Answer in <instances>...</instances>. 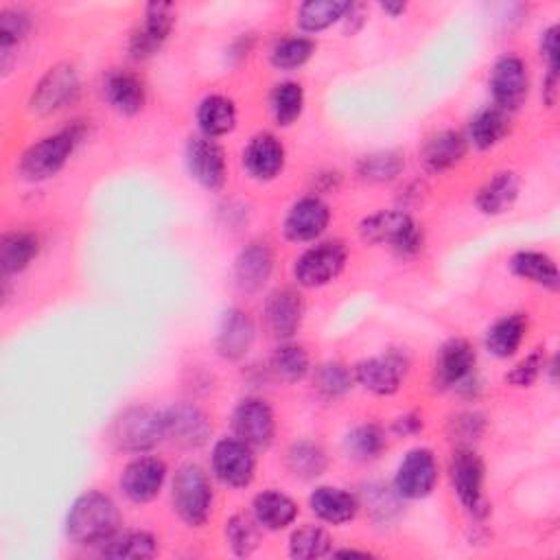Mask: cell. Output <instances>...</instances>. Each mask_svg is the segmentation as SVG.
Returning a JSON list of instances; mask_svg holds the SVG:
<instances>
[{
    "label": "cell",
    "mask_w": 560,
    "mask_h": 560,
    "mask_svg": "<svg viewBox=\"0 0 560 560\" xmlns=\"http://www.w3.org/2000/svg\"><path fill=\"white\" fill-rule=\"evenodd\" d=\"M120 525V512L112 497L88 491L75 499L66 517V534L77 545H101L110 540Z\"/></svg>",
    "instance_id": "cell-1"
},
{
    "label": "cell",
    "mask_w": 560,
    "mask_h": 560,
    "mask_svg": "<svg viewBox=\"0 0 560 560\" xmlns=\"http://www.w3.org/2000/svg\"><path fill=\"white\" fill-rule=\"evenodd\" d=\"M110 441L116 449L127 454L152 451L165 441V413L152 407H127L110 428Z\"/></svg>",
    "instance_id": "cell-2"
},
{
    "label": "cell",
    "mask_w": 560,
    "mask_h": 560,
    "mask_svg": "<svg viewBox=\"0 0 560 560\" xmlns=\"http://www.w3.org/2000/svg\"><path fill=\"white\" fill-rule=\"evenodd\" d=\"M81 138L84 129L79 125H73L38 140V143H34L21 158V176L29 182H44L58 176L71 161Z\"/></svg>",
    "instance_id": "cell-3"
},
{
    "label": "cell",
    "mask_w": 560,
    "mask_h": 560,
    "mask_svg": "<svg viewBox=\"0 0 560 560\" xmlns=\"http://www.w3.org/2000/svg\"><path fill=\"white\" fill-rule=\"evenodd\" d=\"M359 234L370 245H390L400 256H413L423 247V230L403 211H379L366 217Z\"/></svg>",
    "instance_id": "cell-4"
},
{
    "label": "cell",
    "mask_w": 560,
    "mask_h": 560,
    "mask_svg": "<svg viewBox=\"0 0 560 560\" xmlns=\"http://www.w3.org/2000/svg\"><path fill=\"white\" fill-rule=\"evenodd\" d=\"M171 497L174 510L187 525L200 527L208 521L213 510V486L208 473L200 464L187 462L176 471Z\"/></svg>",
    "instance_id": "cell-5"
},
{
    "label": "cell",
    "mask_w": 560,
    "mask_h": 560,
    "mask_svg": "<svg viewBox=\"0 0 560 560\" xmlns=\"http://www.w3.org/2000/svg\"><path fill=\"white\" fill-rule=\"evenodd\" d=\"M346 258L348 252L340 241H327L309 247L294 265V276L298 280V285L307 290L329 285L331 280H335L342 273Z\"/></svg>",
    "instance_id": "cell-6"
},
{
    "label": "cell",
    "mask_w": 560,
    "mask_h": 560,
    "mask_svg": "<svg viewBox=\"0 0 560 560\" xmlns=\"http://www.w3.org/2000/svg\"><path fill=\"white\" fill-rule=\"evenodd\" d=\"M79 94V75L73 64L62 62L55 64L47 75L38 81L31 99L29 110L38 116H51L75 101Z\"/></svg>",
    "instance_id": "cell-7"
},
{
    "label": "cell",
    "mask_w": 560,
    "mask_h": 560,
    "mask_svg": "<svg viewBox=\"0 0 560 560\" xmlns=\"http://www.w3.org/2000/svg\"><path fill=\"white\" fill-rule=\"evenodd\" d=\"M530 90V77L527 66L519 55L506 53L501 55L491 71V92L495 99V107L508 112L519 110Z\"/></svg>",
    "instance_id": "cell-8"
},
{
    "label": "cell",
    "mask_w": 560,
    "mask_h": 560,
    "mask_svg": "<svg viewBox=\"0 0 560 560\" xmlns=\"http://www.w3.org/2000/svg\"><path fill=\"white\" fill-rule=\"evenodd\" d=\"M438 484V460L430 449H411L398 464L394 488L398 497L425 499Z\"/></svg>",
    "instance_id": "cell-9"
},
{
    "label": "cell",
    "mask_w": 560,
    "mask_h": 560,
    "mask_svg": "<svg viewBox=\"0 0 560 560\" xmlns=\"http://www.w3.org/2000/svg\"><path fill=\"white\" fill-rule=\"evenodd\" d=\"M451 482L462 506L475 517H484L488 512L484 501V462L482 458L469 449L460 447L451 458Z\"/></svg>",
    "instance_id": "cell-10"
},
{
    "label": "cell",
    "mask_w": 560,
    "mask_h": 560,
    "mask_svg": "<svg viewBox=\"0 0 560 560\" xmlns=\"http://www.w3.org/2000/svg\"><path fill=\"white\" fill-rule=\"evenodd\" d=\"M213 473L230 488H245L254 480L256 458L247 443L239 438H221L213 447Z\"/></svg>",
    "instance_id": "cell-11"
},
{
    "label": "cell",
    "mask_w": 560,
    "mask_h": 560,
    "mask_svg": "<svg viewBox=\"0 0 560 560\" xmlns=\"http://www.w3.org/2000/svg\"><path fill=\"white\" fill-rule=\"evenodd\" d=\"M407 368H409V359L400 353L390 351L385 355L359 361L353 370V377L368 392L377 396H392L400 390Z\"/></svg>",
    "instance_id": "cell-12"
},
{
    "label": "cell",
    "mask_w": 560,
    "mask_h": 560,
    "mask_svg": "<svg viewBox=\"0 0 560 560\" xmlns=\"http://www.w3.org/2000/svg\"><path fill=\"white\" fill-rule=\"evenodd\" d=\"M176 25V5L171 3H150L145 8V18L131 40H129V53L133 60H148L156 55L163 44L167 42L171 29Z\"/></svg>",
    "instance_id": "cell-13"
},
{
    "label": "cell",
    "mask_w": 560,
    "mask_h": 560,
    "mask_svg": "<svg viewBox=\"0 0 560 560\" xmlns=\"http://www.w3.org/2000/svg\"><path fill=\"white\" fill-rule=\"evenodd\" d=\"M167 480V464L154 456H140L131 460L120 475V491L133 504L154 501Z\"/></svg>",
    "instance_id": "cell-14"
},
{
    "label": "cell",
    "mask_w": 560,
    "mask_h": 560,
    "mask_svg": "<svg viewBox=\"0 0 560 560\" xmlns=\"http://www.w3.org/2000/svg\"><path fill=\"white\" fill-rule=\"evenodd\" d=\"M234 436L254 447H267L276 434V418L267 400L243 398L232 411Z\"/></svg>",
    "instance_id": "cell-15"
},
{
    "label": "cell",
    "mask_w": 560,
    "mask_h": 560,
    "mask_svg": "<svg viewBox=\"0 0 560 560\" xmlns=\"http://www.w3.org/2000/svg\"><path fill=\"white\" fill-rule=\"evenodd\" d=\"M187 167L191 178L206 191H219L226 184V156L213 138L195 136L187 145Z\"/></svg>",
    "instance_id": "cell-16"
},
{
    "label": "cell",
    "mask_w": 560,
    "mask_h": 560,
    "mask_svg": "<svg viewBox=\"0 0 560 560\" xmlns=\"http://www.w3.org/2000/svg\"><path fill=\"white\" fill-rule=\"evenodd\" d=\"M163 413H165V438H169L171 443L187 449L202 447L208 443L213 428L208 416L198 405L178 403Z\"/></svg>",
    "instance_id": "cell-17"
},
{
    "label": "cell",
    "mask_w": 560,
    "mask_h": 560,
    "mask_svg": "<svg viewBox=\"0 0 560 560\" xmlns=\"http://www.w3.org/2000/svg\"><path fill=\"white\" fill-rule=\"evenodd\" d=\"M329 221H331L329 206L320 198L309 195V198L298 200L290 208L283 230L290 241L307 243V241L318 239L329 228Z\"/></svg>",
    "instance_id": "cell-18"
},
{
    "label": "cell",
    "mask_w": 560,
    "mask_h": 560,
    "mask_svg": "<svg viewBox=\"0 0 560 560\" xmlns=\"http://www.w3.org/2000/svg\"><path fill=\"white\" fill-rule=\"evenodd\" d=\"M243 167L256 180H273L285 169V148L273 133H258L254 136L245 152H243Z\"/></svg>",
    "instance_id": "cell-19"
},
{
    "label": "cell",
    "mask_w": 560,
    "mask_h": 560,
    "mask_svg": "<svg viewBox=\"0 0 560 560\" xmlns=\"http://www.w3.org/2000/svg\"><path fill=\"white\" fill-rule=\"evenodd\" d=\"M475 351L467 340L454 338L445 342L436 355V383L441 387L464 385L475 368Z\"/></svg>",
    "instance_id": "cell-20"
},
{
    "label": "cell",
    "mask_w": 560,
    "mask_h": 560,
    "mask_svg": "<svg viewBox=\"0 0 560 560\" xmlns=\"http://www.w3.org/2000/svg\"><path fill=\"white\" fill-rule=\"evenodd\" d=\"M256 342V324L241 309L226 311L217 331V353L228 361L243 359Z\"/></svg>",
    "instance_id": "cell-21"
},
{
    "label": "cell",
    "mask_w": 560,
    "mask_h": 560,
    "mask_svg": "<svg viewBox=\"0 0 560 560\" xmlns=\"http://www.w3.org/2000/svg\"><path fill=\"white\" fill-rule=\"evenodd\" d=\"M273 271V252L267 243L247 245L234 260V283L241 292H260Z\"/></svg>",
    "instance_id": "cell-22"
},
{
    "label": "cell",
    "mask_w": 560,
    "mask_h": 560,
    "mask_svg": "<svg viewBox=\"0 0 560 560\" xmlns=\"http://www.w3.org/2000/svg\"><path fill=\"white\" fill-rule=\"evenodd\" d=\"M103 97L105 101L120 114L133 116L145 107L148 90L143 79L131 71H110L103 81Z\"/></svg>",
    "instance_id": "cell-23"
},
{
    "label": "cell",
    "mask_w": 560,
    "mask_h": 560,
    "mask_svg": "<svg viewBox=\"0 0 560 560\" xmlns=\"http://www.w3.org/2000/svg\"><path fill=\"white\" fill-rule=\"evenodd\" d=\"M303 316H305V305L294 290H278L265 303L267 327L280 340H290L298 333L303 324Z\"/></svg>",
    "instance_id": "cell-24"
},
{
    "label": "cell",
    "mask_w": 560,
    "mask_h": 560,
    "mask_svg": "<svg viewBox=\"0 0 560 560\" xmlns=\"http://www.w3.org/2000/svg\"><path fill=\"white\" fill-rule=\"evenodd\" d=\"M467 156V138L456 129H445L434 133L423 152H420V163L432 174H443L456 167Z\"/></svg>",
    "instance_id": "cell-25"
},
{
    "label": "cell",
    "mask_w": 560,
    "mask_h": 560,
    "mask_svg": "<svg viewBox=\"0 0 560 560\" xmlns=\"http://www.w3.org/2000/svg\"><path fill=\"white\" fill-rule=\"evenodd\" d=\"M252 512H254V521L260 527H265L269 532H278V530H285L288 525H292L296 521L298 506L285 493L265 491L254 497Z\"/></svg>",
    "instance_id": "cell-26"
},
{
    "label": "cell",
    "mask_w": 560,
    "mask_h": 560,
    "mask_svg": "<svg viewBox=\"0 0 560 560\" xmlns=\"http://www.w3.org/2000/svg\"><path fill=\"white\" fill-rule=\"evenodd\" d=\"M309 506L318 519H322L331 525H342V523L353 521L359 510V501L355 495H351L342 488H333V486L316 488L309 497Z\"/></svg>",
    "instance_id": "cell-27"
},
{
    "label": "cell",
    "mask_w": 560,
    "mask_h": 560,
    "mask_svg": "<svg viewBox=\"0 0 560 560\" xmlns=\"http://www.w3.org/2000/svg\"><path fill=\"white\" fill-rule=\"evenodd\" d=\"M40 252V241L34 232L12 230L0 239V267L3 276L10 278L14 273L25 271Z\"/></svg>",
    "instance_id": "cell-28"
},
{
    "label": "cell",
    "mask_w": 560,
    "mask_h": 560,
    "mask_svg": "<svg viewBox=\"0 0 560 560\" xmlns=\"http://www.w3.org/2000/svg\"><path fill=\"white\" fill-rule=\"evenodd\" d=\"M519 198V178L512 171L495 174L478 193L475 204L484 215H501Z\"/></svg>",
    "instance_id": "cell-29"
},
{
    "label": "cell",
    "mask_w": 560,
    "mask_h": 560,
    "mask_svg": "<svg viewBox=\"0 0 560 560\" xmlns=\"http://www.w3.org/2000/svg\"><path fill=\"white\" fill-rule=\"evenodd\" d=\"M198 123L206 138H219L234 129L237 125V107L232 99L224 94L206 97L198 107Z\"/></svg>",
    "instance_id": "cell-30"
},
{
    "label": "cell",
    "mask_w": 560,
    "mask_h": 560,
    "mask_svg": "<svg viewBox=\"0 0 560 560\" xmlns=\"http://www.w3.org/2000/svg\"><path fill=\"white\" fill-rule=\"evenodd\" d=\"M510 269L519 278H525V280H530V283H536L547 290H558V285H560L556 263L543 252H534V250L517 252L510 258Z\"/></svg>",
    "instance_id": "cell-31"
},
{
    "label": "cell",
    "mask_w": 560,
    "mask_h": 560,
    "mask_svg": "<svg viewBox=\"0 0 560 560\" xmlns=\"http://www.w3.org/2000/svg\"><path fill=\"white\" fill-rule=\"evenodd\" d=\"M525 331H527V322L521 314L499 318L486 333L488 353L499 359L512 357L521 348L525 340Z\"/></svg>",
    "instance_id": "cell-32"
},
{
    "label": "cell",
    "mask_w": 560,
    "mask_h": 560,
    "mask_svg": "<svg viewBox=\"0 0 560 560\" xmlns=\"http://www.w3.org/2000/svg\"><path fill=\"white\" fill-rule=\"evenodd\" d=\"M508 129H510L508 114L499 107H486L473 116L469 127V138L478 150H491L497 143H501Z\"/></svg>",
    "instance_id": "cell-33"
},
{
    "label": "cell",
    "mask_w": 560,
    "mask_h": 560,
    "mask_svg": "<svg viewBox=\"0 0 560 560\" xmlns=\"http://www.w3.org/2000/svg\"><path fill=\"white\" fill-rule=\"evenodd\" d=\"M348 5L351 3H342V0H309L298 10V25L309 34L324 31L338 21H344Z\"/></svg>",
    "instance_id": "cell-34"
},
{
    "label": "cell",
    "mask_w": 560,
    "mask_h": 560,
    "mask_svg": "<svg viewBox=\"0 0 560 560\" xmlns=\"http://www.w3.org/2000/svg\"><path fill=\"white\" fill-rule=\"evenodd\" d=\"M105 558H154L158 543L150 532H123L103 543Z\"/></svg>",
    "instance_id": "cell-35"
},
{
    "label": "cell",
    "mask_w": 560,
    "mask_h": 560,
    "mask_svg": "<svg viewBox=\"0 0 560 560\" xmlns=\"http://www.w3.org/2000/svg\"><path fill=\"white\" fill-rule=\"evenodd\" d=\"M327 454L311 441H301L288 451V469L301 480H316L327 471Z\"/></svg>",
    "instance_id": "cell-36"
},
{
    "label": "cell",
    "mask_w": 560,
    "mask_h": 560,
    "mask_svg": "<svg viewBox=\"0 0 560 560\" xmlns=\"http://www.w3.org/2000/svg\"><path fill=\"white\" fill-rule=\"evenodd\" d=\"M305 107V90L296 81L278 84L271 92V114L278 125H292L301 118Z\"/></svg>",
    "instance_id": "cell-37"
},
{
    "label": "cell",
    "mask_w": 560,
    "mask_h": 560,
    "mask_svg": "<svg viewBox=\"0 0 560 560\" xmlns=\"http://www.w3.org/2000/svg\"><path fill=\"white\" fill-rule=\"evenodd\" d=\"M316 53V42L307 36H290L278 40L271 49V64L280 71H294L305 66Z\"/></svg>",
    "instance_id": "cell-38"
},
{
    "label": "cell",
    "mask_w": 560,
    "mask_h": 560,
    "mask_svg": "<svg viewBox=\"0 0 560 560\" xmlns=\"http://www.w3.org/2000/svg\"><path fill=\"white\" fill-rule=\"evenodd\" d=\"M31 31V16L25 10L12 8L0 14V55H3V71L10 64L12 51L27 38Z\"/></svg>",
    "instance_id": "cell-39"
},
{
    "label": "cell",
    "mask_w": 560,
    "mask_h": 560,
    "mask_svg": "<svg viewBox=\"0 0 560 560\" xmlns=\"http://www.w3.org/2000/svg\"><path fill=\"white\" fill-rule=\"evenodd\" d=\"M346 454L357 462H372L385 449V436L377 425H359L346 436Z\"/></svg>",
    "instance_id": "cell-40"
},
{
    "label": "cell",
    "mask_w": 560,
    "mask_h": 560,
    "mask_svg": "<svg viewBox=\"0 0 560 560\" xmlns=\"http://www.w3.org/2000/svg\"><path fill=\"white\" fill-rule=\"evenodd\" d=\"M331 536L320 525H303L290 538V556L298 560L322 558L331 551Z\"/></svg>",
    "instance_id": "cell-41"
},
{
    "label": "cell",
    "mask_w": 560,
    "mask_h": 560,
    "mask_svg": "<svg viewBox=\"0 0 560 560\" xmlns=\"http://www.w3.org/2000/svg\"><path fill=\"white\" fill-rule=\"evenodd\" d=\"M405 163L400 158V154L396 152H377L370 156H364L359 161V176L366 182H374V184H383V182H392L394 178H398V174L403 171Z\"/></svg>",
    "instance_id": "cell-42"
},
{
    "label": "cell",
    "mask_w": 560,
    "mask_h": 560,
    "mask_svg": "<svg viewBox=\"0 0 560 560\" xmlns=\"http://www.w3.org/2000/svg\"><path fill=\"white\" fill-rule=\"evenodd\" d=\"M271 368L273 372L285 379V381H301L309 374V355L303 346L298 344H285L276 348L273 357H271Z\"/></svg>",
    "instance_id": "cell-43"
},
{
    "label": "cell",
    "mask_w": 560,
    "mask_h": 560,
    "mask_svg": "<svg viewBox=\"0 0 560 560\" xmlns=\"http://www.w3.org/2000/svg\"><path fill=\"white\" fill-rule=\"evenodd\" d=\"M353 381H355L353 372L338 361L322 364L316 370V390L327 398L344 396L353 387Z\"/></svg>",
    "instance_id": "cell-44"
},
{
    "label": "cell",
    "mask_w": 560,
    "mask_h": 560,
    "mask_svg": "<svg viewBox=\"0 0 560 560\" xmlns=\"http://www.w3.org/2000/svg\"><path fill=\"white\" fill-rule=\"evenodd\" d=\"M258 523L245 514H234L226 523V538L237 556H250L258 547Z\"/></svg>",
    "instance_id": "cell-45"
},
{
    "label": "cell",
    "mask_w": 560,
    "mask_h": 560,
    "mask_svg": "<svg viewBox=\"0 0 560 560\" xmlns=\"http://www.w3.org/2000/svg\"><path fill=\"white\" fill-rule=\"evenodd\" d=\"M545 370V351L543 348H536L534 353H530L523 361H519L508 374H506V381L514 387H530L538 377L540 372Z\"/></svg>",
    "instance_id": "cell-46"
},
{
    "label": "cell",
    "mask_w": 560,
    "mask_h": 560,
    "mask_svg": "<svg viewBox=\"0 0 560 560\" xmlns=\"http://www.w3.org/2000/svg\"><path fill=\"white\" fill-rule=\"evenodd\" d=\"M540 55L547 60V68H558V25H551L543 31Z\"/></svg>",
    "instance_id": "cell-47"
},
{
    "label": "cell",
    "mask_w": 560,
    "mask_h": 560,
    "mask_svg": "<svg viewBox=\"0 0 560 560\" xmlns=\"http://www.w3.org/2000/svg\"><path fill=\"white\" fill-rule=\"evenodd\" d=\"M543 99L549 107L556 105L558 99V68H547V77L543 84Z\"/></svg>",
    "instance_id": "cell-48"
},
{
    "label": "cell",
    "mask_w": 560,
    "mask_h": 560,
    "mask_svg": "<svg viewBox=\"0 0 560 560\" xmlns=\"http://www.w3.org/2000/svg\"><path fill=\"white\" fill-rule=\"evenodd\" d=\"M394 430L398 434H416V432L423 430V420H420L418 416H403V418L396 420Z\"/></svg>",
    "instance_id": "cell-49"
},
{
    "label": "cell",
    "mask_w": 560,
    "mask_h": 560,
    "mask_svg": "<svg viewBox=\"0 0 560 560\" xmlns=\"http://www.w3.org/2000/svg\"><path fill=\"white\" fill-rule=\"evenodd\" d=\"M381 10L387 12V14H392V16H400V14L407 10V5H405V3H383Z\"/></svg>",
    "instance_id": "cell-50"
},
{
    "label": "cell",
    "mask_w": 560,
    "mask_h": 560,
    "mask_svg": "<svg viewBox=\"0 0 560 560\" xmlns=\"http://www.w3.org/2000/svg\"><path fill=\"white\" fill-rule=\"evenodd\" d=\"M338 558H370L368 551H357V549H342V551H335Z\"/></svg>",
    "instance_id": "cell-51"
}]
</instances>
